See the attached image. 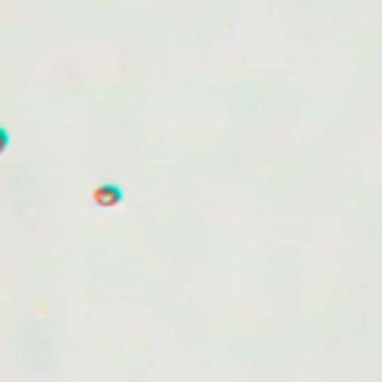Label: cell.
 I'll return each instance as SVG.
<instances>
[{
    "instance_id": "6da1fadb",
    "label": "cell",
    "mask_w": 382,
    "mask_h": 382,
    "mask_svg": "<svg viewBox=\"0 0 382 382\" xmlns=\"http://www.w3.org/2000/svg\"><path fill=\"white\" fill-rule=\"evenodd\" d=\"M123 201V191H120V186H99L96 191H93V203L96 206H102V209H111V206H117Z\"/></svg>"
}]
</instances>
